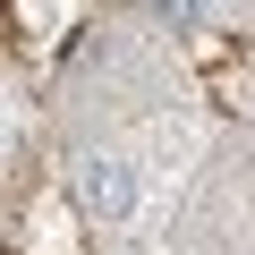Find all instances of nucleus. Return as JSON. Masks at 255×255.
I'll use <instances>...</instances> for the list:
<instances>
[{
  "instance_id": "f257e3e1",
  "label": "nucleus",
  "mask_w": 255,
  "mask_h": 255,
  "mask_svg": "<svg viewBox=\"0 0 255 255\" xmlns=\"http://www.w3.org/2000/svg\"><path fill=\"white\" fill-rule=\"evenodd\" d=\"M77 204H85L94 221H119L128 204H136V187H128V162H111V153L77 162Z\"/></svg>"
}]
</instances>
